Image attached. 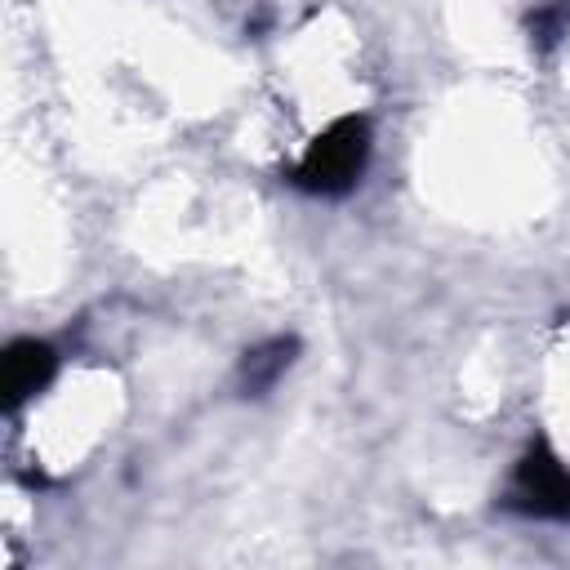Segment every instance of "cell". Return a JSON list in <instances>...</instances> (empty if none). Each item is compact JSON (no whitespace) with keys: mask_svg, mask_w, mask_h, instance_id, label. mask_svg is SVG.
<instances>
[{"mask_svg":"<svg viewBox=\"0 0 570 570\" xmlns=\"http://www.w3.org/2000/svg\"><path fill=\"white\" fill-rule=\"evenodd\" d=\"M370 160V120L365 116H338L316 134V142L294 165V183L316 196H343Z\"/></svg>","mask_w":570,"mask_h":570,"instance_id":"cell-1","label":"cell"},{"mask_svg":"<svg viewBox=\"0 0 570 570\" xmlns=\"http://www.w3.org/2000/svg\"><path fill=\"white\" fill-rule=\"evenodd\" d=\"M508 503L517 512H534V517H570V472L557 454H548L543 445H530L512 472L508 485Z\"/></svg>","mask_w":570,"mask_h":570,"instance_id":"cell-2","label":"cell"},{"mask_svg":"<svg viewBox=\"0 0 570 570\" xmlns=\"http://www.w3.org/2000/svg\"><path fill=\"white\" fill-rule=\"evenodd\" d=\"M53 370H58V356H53L49 343H40V338H18V343H9L4 370H0L4 401H9V405L27 401L31 392H40V387L53 379Z\"/></svg>","mask_w":570,"mask_h":570,"instance_id":"cell-3","label":"cell"},{"mask_svg":"<svg viewBox=\"0 0 570 570\" xmlns=\"http://www.w3.org/2000/svg\"><path fill=\"white\" fill-rule=\"evenodd\" d=\"M294 352H298V338H267V343L249 347V352L240 356V370H236L240 396H263V392H272L276 379L289 370Z\"/></svg>","mask_w":570,"mask_h":570,"instance_id":"cell-4","label":"cell"},{"mask_svg":"<svg viewBox=\"0 0 570 570\" xmlns=\"http://www.w3.org/2000/svg\"><path fill=\"white\" fill-rule=\"evenodd\" d=\"M561 27H566V9H543V13L530 18V31L539 36V45H552V40L561 36ZM534 36H530V40H534Z\"/></svg>","mask_w":570,"mask_h":570,"instance_id":"cell-5","label":"cell"}]
</instances>
